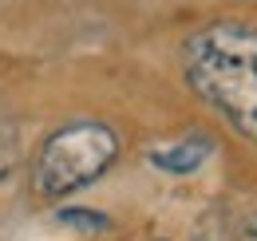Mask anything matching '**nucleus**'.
<instances>
[{
  "mask_svg": "<svg viewBox=\"0 0 257 241\" xmlns=\"http://www.w3.org/2000/svg\"><path fill=\"white\" fill-rule=\"evenodd\" d=\"M190 87L218 107L241 135L257 139V28L222 20L194 32L186 44Z\"/></svg>",
  "mask_w": 257,
  "mask_h": 241,
  "instance_id": "obj_1",
  "label": "nucleus"
},
{
  "mask_svg": "<svg viewBox=\"0 0 257 241\" xmlns=\"http://www.w3.org/2000/svg\"><path fill=\"white\" fill-rule=\"evenodd\" d=\"M119 154V139L103 123H71L56 131L36 158L40 198H64L71 190L95 182Z\"/></svg>",
  "mask_w": 257,
  "mask_h": 241,
  "instance_id": "obj_2",
  "label": "nucleus"
},
{
  "mask_svg": "<svg viewBox=\"0 0 257 241\" xmlns=\"http://www.w3.org/2000/svg\"><path fill=\"white\" fill-rule=\"evenodd\" d=\"M206 151H210V147L194 139V143H186V147H174V151H159V154H155V162H159L162 170H194V166H198V162L206 158Z\"/></svg>",
  "mask_w": 257,
  "mask_h": 241,
  "instance_id": "obj_3",
  "label": "nucleus"
},
{
  "mask_svg": "<svg viewBox=\"0 0 257 241\" xmlns=\"http://www.w3.org/2000/svg\"><path fill=\"white\" fill-rule=\"evenodd\" d=\"M64 221H75V225H91V229H103L107 225V217H99V213H83V210H67Z\"/></svg>",
  "mask_w": 257,
  "mask_h": 241,
  "instance_id": "obj_4",
  "label": "nucleus"
},
{
  "mask_svg": "<svg viewBox=\"0 0 257 241\" xmlns=\"http://www.w3.org/2000/svg\"><path fill=\"white\" fill-rule=\"evenodd\" d=\"M241 241H257V213L241 225Z\"/></svg>",
  "mask_w": 257,
  "mask_h": 241,
  "instance_id": "obj_5",
  "label": "nucleus"
}]
</instances>
